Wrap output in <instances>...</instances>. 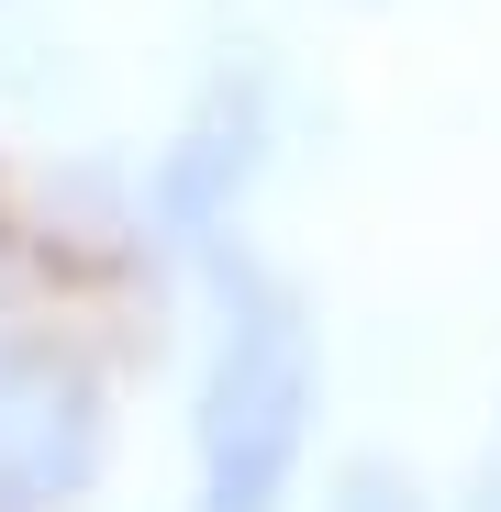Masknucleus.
<instances>
[{"instance_id": "1", "label": "nucleus", "mask_w": 501, "mask_h": 512, "mask_svg": "<svg viewBox=\"0 0 501 512\" xmlns=\"http://www.w3.org/2000/svg\"><path fill=\"white\" fill-rule=\"evenodd\" d=\"M323 412V346L290 279L223 256L212 368H201V512H279Z\"/></svg>"}, {"instance_id": "4", "label": "nucleus", "mask_w": 501, "mask_h": 512, "mask_svg": "<svg viewBox=\"0 0 501 512\" xmlns=\"http://www.w3.org/2000/svg\"><path fill=\"white\" fill-rule=\"evenodd\" d=\"M334 512H424V490H412L401 468H379V457H368V468H346V490H334Z\"/></svg>"}, {"instance_id": "5", "label": "nucleus", "mask_w": 501, "mask_h": 512, "mask_svg": "<svg viewBox=\"0 0 501 512\" xmlns=\"http://www.w3.org/2000/svg\"><path fill=\"white\" fill-rule=\"evenodd\" d=\"M479 512H501V446H490V468H479Z\"/></svg>"}, {"instance_id": "2", "label": "nucleus", "mask_w": 501, "mask_h": 512, "mask_svg": "<svg viewBox=\"0 0 501 512\" xmlns=\"http://www.w3.org/2000/svg\"><path fill=\"white\" fill-rule=\"evenodd\" d=\"M101 468V401L67 357L0 346V512H45L67 490H90Z\"/></svg>"}, {"instance_id": "3", "label": "nucleus", "mask_w": 501, "mask_h": 512, "mask_svg": "<svg viewBox=\"0 0 501 512\" xmlns=\"http://www.w3.org/2000/svg\"><path fill=\"white\" fill-rule=\"evenodd\" d=\"M257 167H268V101H257V78H223L190 112V134L156 156V223L179 245H212L234 223V201L257 190Z\"/></svg>"}]
</instances>
